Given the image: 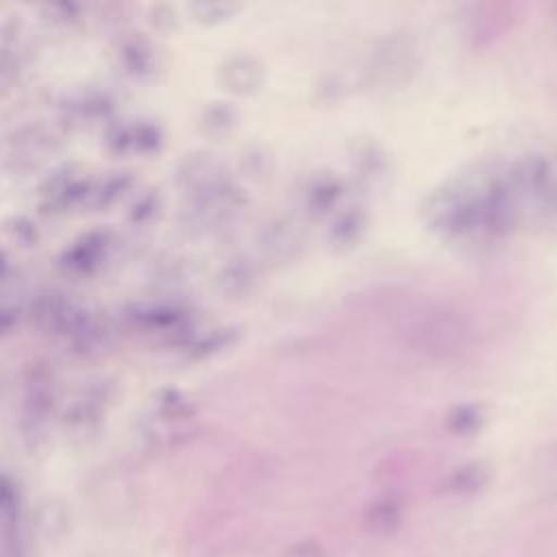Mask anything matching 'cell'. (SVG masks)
I'll use <instances>...</instances> for the list:
<instances>
[{
  "mask_svg": "<svg viewBox=\"0 0 557 557\" xmlns=\"http://www.w3.org/2000/svg\"><path fill=\"white\" fill-rule=\"evenodd\" d=\"M237 113L228 102H213L202 113V128L207 135H226L235 126Z\"/></svg>",
  "mask_w": 557,
  "mask_h": 557,
  "instance_id": "obj_12",
  "label": "cell"
},
{
  "mask_svg": "<svg viewBox=\"0 0 557 557\" xmlns=\"http://www.w3.org/2000/svg\"><path fill=\"white\" fill-rule=\"evenodd\" d=\"M366 233V215L363 211L359 209H348L344 211L331 226V233H329V239L335 248H350L355 246L357 242H361Z\"/></svg>",
  "mask_w": 557,
  "mask_h": 557,
  "instance_id": "obj_10",
  "label": "cell"
},
{
  "mask_svg": "<svg viewBox=\"0 0 557 557\" xmlns=\"http://www.w3.org/2000/svg\"><path fill=\"white\" fill-rule=\"evenodd\" d=\"M28 524L33 535H37L41 542L57 544L65 540L72 531L70 507L57 496H46L35 505Z\"/></svg>",
  "mask_w": 557,
  "mask_h": 557,
  "instance_id": "obj_5",
  "label": "cell"
},
{
  "mask_svg": "<svg viewBox=\"0 0 557 557\" xmlns=\"http://www.w3.org/2000/svg\"><path fill=\"white\" fill-rule=\"evenodd\" d=\"M252 272H250V268L248 265H244V263H231L226 270H224V274L220 276V281L224 283V292H233V285L237 283V287H235V294H242V292H246V289H250V285H252Z\"/></svg>",
  "mask_w": 557,
  "mask_h": 557,
  "instance_id": "obj_13",
  "label": "cell"
},
{
  "mask_svg": "<svg viewBox=\"0 0 557 557\" xmlns=\"http://www.w3.org/2000/svg\"><path fill=\"white\" fill-rule=\"evenodd\" d=\"M483 422H485L483 407L481 405H472V403L457 405V407H453L446 413V429L453 435H459V437L474 435L476 431H481Z\"/></svg>",
  "mask_w": 557,
  "mask_h": 557,
  "instance_id": "obj_11",
  "label": "cell"
},
{
  "mask_svg": "<svg viewBox=\"0 0 557 557\" xmlns=\"http://www.w3.org/2000/svg\"><path fill=\"white\" fill-rule=\"evenodd\" d=\"M492 479V470L485 461H468L459 468H455L448 476H446V492L459 498H470L476 496L479 492L485 490V485Z\"/></svg>",
  "mask_w": 557,
  "mask_h": 557,
  "instance_id": "obj_8",
  "label": "cell"
},
{
  "mask_svg": "<svg viewBox=\"0 0 557 557\" xmlns=\"http://www.w3.org/2000/svg\"><path fill=\"white\" fill-rule=\"evenodd\" d=\"M220 83L224 85V89L233 91V94H242L248 96L252 91H257L263 83V67L257 59L246 57V54H237L226 59L220 70H218Z\"/></svg>",
  "mask_w": 557,
  "mask_h": 557,
  "instance_id": "obj_6",
  "label": "cell"
},
{
  "mask_svg": "<svg viewBox=\"0 0 557 557\" xmlns=\"http://www.w3.org/2000/svg\"><path fill=\"white\" fill-rule=\"evenodd\" d=\"M403 524V505L396 496H379L363 511V527L374 537H389Z\"/></svg>",
  "mask_w": 557,
  "mask_h": 557,
  "instance_id": "obj_7",
  "label": "cell"
},
{
  "mask_svg": "<svg viewBox=\"0 0 557 557\" xmlns=\"http://www.w3.org/2000/svg\"><path fill=\"white\" fill-rule=\"evenodd\" d=\"M507 183L516 198L524 196L542 207H557V157L531 154L518 161Z\"/></svg>",
  "mask_w": 557,
  "mask_h": 557,
  "instance_id": "obj_2",
  "label": "cell"
},
{
  "mask_svg": "<svg viewBox=\"0 0 557 557\" xmlns=\"http://www.w3.org/2000/svg\"><path fill=\"white\" fill-rule=\"evenodd\" d=\"M516 4L509 2H487V4H472L470 13L466 15V33L479 46L498 39L513 22Z\"/></svg>",
  "mask_w": 557,
  "mask_h": 557,
  "instance_id": "obj_4",
  "label": "cell"
},
{
  "mask_svg": "<svg viewBox=\"0 0 557 557\" xmlns=\"http://www.w3.org/2000/svg\"><path fill=\"white\" fill-rule=\"evenodd\" d=\"M409 342L416 350L442 359L459 355L470 344V326L466 324L463 318L450 311H437L424 315L409 331Z\"/></svg>",
  "mask_w": 557,
  "mask_h": 557,
  "instance_id": "obj_1",
  "label": "cell"
},
{
  "mask_svg": "<svg viewBox=\"0 0 557 557\" xmlns=\"http://www.w3.org/2000/svg\"><path fill=\"white\" fill-rule=\"evenodd\" d=\"M416 48L413 39L407 33H394L381 41L372 54V83L394 89L405 83L413 70Z\"/></svg>",
  "mask_w": 557,
  "mask_h": 557,
  "instance_id": "obj_3",
  "label": "cell"
},
{
  "mask_svg": "<svg viewBox=\"0 0 557 557\" xmlns=\"http://www.w3.org/2000/svg\"><path fill=\"white\" fill-rule=\"evenodd\" d=\"M342 196V183L333 174H318L307 181L302 191V205L311 215L331 211Z\"/></svg>",
  "mask_w": 557,
  "mask_h": 557,
  "instance_id": "obj_9",
  "label": "cell"
},
{
  "mask_svg": "<svg viewBox=\"0 0 557 557\" xmlns=\"http://www.w3.org/2000/svg\"><path fill=\"white\" fill-rule=\"evenodd\" d=\"M283 557H324V550L315 540H298L283 553Z\"/></svg>",
  "mask_w": 557,
  "mask_h": 557,
  "instance_id": "obj_14",
  "label": "cell"
}]
</instances>
